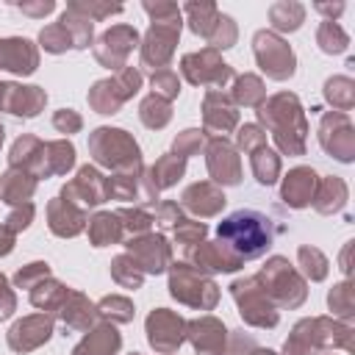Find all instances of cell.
Segmentation results:
<instances>
[{
	"label": "cell",
	"instance_id": "obj_1",
	"mask_svg": "<svg viewBox=\"0 0 355 355\" xmlns=\"http://www.w3.org/2000/svg\"><path fill=\"white\" fill-rule=\"evenodd\" d=\"M219 239L236 252V258H258L269 250V219L258 211H236L219 225Z\"/></svg>",
	"mask_w": 355,
	"mask_h": 355
},
{
	"label": "cell",
	"instance_id": "obj_2",
	"mask_svg": "<svg viewBox=\"0 0 355 355\" xmlns=\"http://www.w3.org/2000/svg\"><path fill=\"white\" fill-rule=\"evenodd\" d=\"M255 53H258V61L263 64V69H269L272 78H286L294 72V55L291 50L275 39L272 33H258L255 36Z\"/></svg>",
	"mask_w": 355,
	"mask_h": 355
},
{
	"label": "cell",
	"instance_id": "obj_3",
	"mask_svg": "<svg viewBox=\"0 0 355 355\" xmlns=\"http://www.w3.org/2000/svg\"><path fill=\"white\" fill-rule=\"evenodd\" d=\"M0 67L14 69V72H33L36 53L31 50V42H25V39L0 42Z\"/></svg>",
	"mask_w": 355,
	"mask_h": 355
},
{
	"label": "cell",
	"instance_id": "obj_4",
	"mask_svg": "<svg viewBox=\"0 0 355 355\" xmlns=\"http://www.w3.org/2000/svg\"><path fill=\"white\" fill-rule=\"evenodd\" d=\"M319 42H322V50H324V53H338V50H344L347 36L341 33V28H338V25L324 22V25H322V31H319Z\"/></svg>",
	"mask_w": 355,
	"mask_h": 355
},
{
	"label": "cell",
	"instance_id": "obj_5",
	"mask_svg": "<svg viewBox=\"0 0 355 355\" xmlns=\"http://www.w3.org/2000/svg\"><path fill=\"white\" fill-rule=\"evenodd\" d=\"M272 22L277 25V28H288V31H294L300 22H302V8L300 6H275L272 8Z\"/></svg>",
	"mask_w": 355,
	"mask_h": 355
}]
</instances>
